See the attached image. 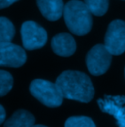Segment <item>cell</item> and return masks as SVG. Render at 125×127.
Returning a JSON list of instances; mask_svg holds the SVG:
<instances>
[{"label":"cell","instance_id":"cell-12","mask_svg":"<svg viewBox=\"0 0 125 127\" xmlns=\"http://www.w3.org/2000/svg\"><path fill=\"white\" fill-rule=\"evenodd\" d=\"M85 5L95 16H104L109 9V0H84Z\"/></svg>","mask_w":125,"mask_h":127},{"label":"cell","instance_id":"cell-15","mask_svg":"<svg viewBox=\"0 0 125 127\" xmlns=\"http://www.w3.org/2000/svg\"><path fill=\"white\" fill-rule=\"evenodd\" d=\"M17 1H19V0H0V9L7 8V7L11 6L12 4H14Z\"/></svg>","mask_w":125,"mask_h":127},{"label":"cell","instance_id":"cell-16","mask_svg":"<svg viewBox=\"0 0 125 127\" xmlns=\"http://www.w3.org/2000/svg\"><path fill=\"white\" fill-rule=\"evenodd\" d=\"M5 117H6V111L4 110V108L0 105V125H1L2 123H4Z\"/></svg>","mask_w":125,"mask_h":127},{"label":"cell","instance_id":"cell-7","mask_svg":"<svg viewBox=\"0 0 125 127\" xmlns=\"http://www.w3.org/2000/svg\"><path fill=\"white\" fill-rule=\"evenodd\" d=\"M27 61L26 51L19 45L9 42L0 43V66L20 67Z\"/></svg>","mask_w":125,"mask_h":127},{"label":"cell","instance_id":"cell-5","mask_svg":"<svg viewBox=\"0 0 125 127\" xmlns=\"http://www.w3.org/2000/svg\"><path fill=\"white\" fill-rule=\"evenodd\" d=\"M22 41L25 49L36 50L42 48L47 42V32L37 23L27 21L21 28Z\"/></svg>","mask_w":125,"mask_h":127},{"label":"cell","instance_id":"cell-6","mask_svg":"<svg viewBox=\"0 0 125 127\" xmlns=\"http://www.w3.org/2000/svg\"><path fill=\"white\" fill-rule=\"evenodd\" d=\"M105 46L112 55H121L125 52V22L112 21L108 27L105 36Z\"/></svg>","mask_w":125,"mask_h":127},{"label":"cell","instance_id":"cell-3","mask_svg":"<svg viewBox=\"0 0 125 127\" xmlns=\"http://www.w3.org/2000/svg\"><path fill=\"white\" fill-rule=\"evenodd\" d=\"M31 95L48 108H57L62 104L61 90L56 83L44 79H35L31 83Z\"/></svg>","mask_w":125,"mask_h":127},{"label":"cell","instance_id":"cell-11","mask_svg":"<svg viewBox=\"0 0 125 127\" xmlns=\"http://www.w3.org/2000/svg\"><path fill=\"white\" fill-rule=\"evenodd\" d=\"M15 33V27L12 22L5 17H0V43L12 41Z\"/></svg>","mask_w":125,"mask_h":127},{"label":"cell","instance_id":"cell-8","mask_svg":"<svg viewBox=\"0 0 125 127\" xmlns=\"http://www.w3.org/2000/svg\"><path fill=\"white\" fill-rule=\"evenodd\" d=\"M51 46L55 54L62 57H69L74 54L76 43L74 38L68 33H59L52 38Z\"/></svg>","mask_w":125,"mask_h":127},{"label":"cell","instance_id":"cell-2","mask_svg":"<svg viewBox=\"0 0 125 127\" xmlns=\"http://www.w3.org/2000/svg\"><path fill=\"white\" fill-rule=\"evenodd\" d=\"M63 18L67 29L75 35H85L92 29V13L79 0H70L64 5Z\"/></svg>","mask_w":125,"mask_h":127},{"label":"cell","instance_id":"cell-10","mask_svg":"<svg viewBox=\"0 0 125 127\" xmlns=\"http://www.w3.org/2000/svg\"><path fill=\"white\" fill-rule=\"evenodd\" d=\"M35 118L30 111L19 110L4 122L6 127H31L34 126Z\"/></svg>","mask_w":125,"mask_h":127},{"label":"cell","instance_id":"cell-13","mask_svg":"<svg viewBox=\"0 0 125 127\" xmlns=\"http://www.w3.org/2000/svg\"><path fill=\"white\" fill-rule=\"evenodd\" d=\"M14 79L12 74L6 70L0 69V97L7 95L11 91Z\"/></svg>","mask_w":125,"mask_h":127},{"label":"cell","instance_id":"cell-1","mask_svg":"<svg viewBox=\"0 0 125 127\" xmlns=\"http://www.w3.org/2000/svg\"><path fill=\"white\" fill-rule=\"evenodd\" d=\"M63 98L88 103L94 97V86L88 75L81 71L65 70L56 80Z\"/></svg>","mask_w":125,"mask_h":127},{"label":"cell","instance_id":"cell-9","mask_svg":"<svg viewBox=\"0 0 125 127\" xmlns=\"http://www.w3.org/2000/svg\"><path fill=\"white\" fill-rule=\"evenodd\" d=\"M36 3L41 14L49 21H57L63 14L62 0H36Z\"/></svg>","mask_w":125,"mask_h":127},{"label":"cell","instance_id":"cell-4","mask_svg":"<svg viewBox=\"0 0 125 127\" xmlns=\"http://www.w3.org/2000/svg\"><path fill=\"white\" fill-rule=\"evenodd\" d=\"M112 54L105 44H97L90 49L86 56V64L89 72L95 76L106 73L111 64Z\"/></svg>","mask_w":125,"mask_h":127},{"label":"cell","instance_id":"cell-14","mask_svg":"<svg viewBox=\"0 0 125 127\" xmlns=\"http://www.w3.org/2000/svg\"><path fill=\"white\" fill-rule=\"evenodd\" d=\"M65 127H95L94 121L88 116H71L69 118L66 119Z\"/></svg>","mask_w":125,"mask_h":127}]
</instances>
